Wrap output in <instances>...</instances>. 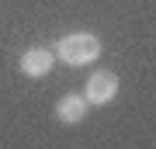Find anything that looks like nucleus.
I'll return each mask as SVG.
<instances>
[{"mask_svg":"<svg viewBox=\"0 0 156 149\" xmlns=\"http://www.w3.org/2000/svg\"><path fill=\"white\" fill-rule=\"evenodd\" d=\"M101 55V38L97 35H87V31H73L59 42V59L66 66H87Z\"/></svg>","mask_w":156,"mask_h":149,"instance_id":"nucleus-1","label":"nucleus"},{"mask_svg":"<svg viewBox=\"0 0 156 149\" xmlns=\"http://www.w3.org/2000/svg\"><path fill=\"white\" fill-rule=\"evenodd\" d=\"M115 94H118V76L108 73V69L94 73V76L87 80V87H83V101H87V104H97V108L101 104H111Z\"/></svg>","mask_w":156,"mask_h":149,"instance_id":"nucleus-2","label":"nucleus"},{"mask_svg":"<svg viewBox=\"0 0 156 149\" xmlns=\"http://www.w3.org/2000/svg\"><path fill=\"white\" fill-rule=\"evenodd\" d=\"M52 55L49 49H42V45H35V49H28L21 55V73L24 76H31V80H38V76H45V73L52 69Z\"/></svg>","mask_w":156,"mask_h":149,"instance_id":"nucleus-3","label":"nucleus"},{"mask_svg":"<svg viewBox=\"0 0 156 149\" xmlns=\"http://www.w3.org/2000/svg\"><path fill=\"white\" fill-rule=\"evenodd\" d=\"M83 115H87V101H83V94H66L56 104V118L62 125H80L83 122Z\"/></svg>","mask_w":156,"mask_h":149,"instance_id":"nucleus-4","label":"nucleus"}]
</instances>
